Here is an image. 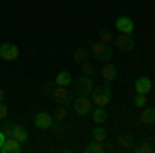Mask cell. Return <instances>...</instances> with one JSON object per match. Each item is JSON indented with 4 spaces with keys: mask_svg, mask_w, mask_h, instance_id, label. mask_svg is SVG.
<instances>
[{
    "mask_svg": "<svg viewBox=\"0 0 155 153\" xmlns=\"http://www.w3.org/2000/svg\"><path fill=\"white\" fill-rule=\"evenodd\" d=\"M91 56L97 60V62H110L112 56H114V46L112 44H104L97 39L95 44L91 46Z\"/></svg>",
    "mask_w": 155,
    "mask_h": 153,
    "instance_id": "obj_1",
    "label": "cell"
},
{
    "mask_svg": "<svg viewBox=\"0 0 155 153\" xmlns=\"http://www.w3.org/2000/svg\"><path fill=\"white\" fill-rule=\"evenodd\" d=\"M110 99H112V89H110V85H104V87H93V91H91V101L99 108H106L110 104Z\"/></svg>",
    "mask_w": 155,
    "mask_h": 153,
    "instance_id": "obj_2",
    "label": "cell"
},
{
    "mask_svg": "<svg viewBox=\"0 0 155 153\" xmlns=\"http://www.w3.org/2000/svg\"><path fill=\"white\" fill-rule=\"evenodd\" d=\"M114 44H116V48H118L120 52H132L134 50V37H132V33H118V35L114 37Z\"/></svg>",
    "mask_w": 155,
    "mask_h": 153,
    "instance_id": "obj_3",
    "label": "cell"
},
{
    "mask_svg": "<svg viewBox=\"0 0 155 153\" xmlns=\"http://www.w3.org/2000/svg\"><path fill=\"white\" fill-rule=\"evenodd\" d=\"M72 108H74V112H77L79 116H85V114H91V110H93V101H91L87 95H79V97L72 101Z\"/></svg>",
    "mask_w": 155,
    "mask_h": 153,
    "instance_id": "obj_4",
    "label": "cell"
},
{
    "mask_svg": "<svg viewBox=\"0 0 155 153\" xmlns=\"http://www.w3.org/2000/svg\"><path fill=\"white\" fill-rule=\"evenodd\" d=\"M52 97H54V101H56L58 106H68L72 101L71 91H68V87H64V85H56L54 91H52Z\"/></svg>",
    "mask_w": 155,
    "mask_h": 153,
    "instance_id": "obj_5",
    "label": "cell"
},
{
    "mask_svg": "<svg viewBox=\"0 0 155 153\" xmlns=\"http://www.w3.org/2000/svg\"><path fill=\"white\" fill-rule=\"evenodd\" d=\"M93 81H91V77H85V75H81L77 81H74V91H77V95H89L91 91H93Z\"/></svg>",
    "mask_w": 155,
    "mask_h": 153,
    "instance_id": "obj_6",
    "label": "cell"
},
{
    "mask_svg": "<svg viewBox=\"0 0 155 153\" xmlns=\"http://www.w3.org/2000/svg\"><path fill=\"white\" fill-rule=\"evenodd\" d=\"M0 58L2 60H17L19 58V48L11 44V42H4L0 44Z\"/></svg>",
    "mask_w": 155,
    "mask_h": 153,
    "instance_id": "obj_7",
    "label": "cell"
},
{
    "mask_svg": "<svg viewBox=\"0 0 155 153\" xmlns=\"http://www.w3.org/2000/svg\"><path fill=\"white\" fill-rule=\"evenodd\" d=\"M52 122H54V116H50L48 112H37L35 116H33V126L39 130H46L52 126Z\"/></svg>",
    "mask_w": 155,
    "mask_h": 153,
    "instance_id": "obj_8",
    "label": "cell"
},
{
    "mask_svg": "<svg viewBox=\"0 0 155 153\" xmlns=\"http://www.w3.org/2000/svg\"><path fill=\"white\" fill-rule=\"evenodd\" d=\"M99 75H101V79L110 85L112 81H116V77H118V68H116L114 64H110V62H104V68L99 71Z\"/></svg>",
    "mask_w": 155,
    "mask_h": 153,
    "instance_id": "obj_9",
    "label": "cell"
},
{
    "mask_svg": "<svg viewBox=\"0 0 155 153\" xmlns=\"http://www.w3.org/2000/svg\"><path fill=\"white\" fill-rule=\"evenodd\" d=\"M116 29H118V33H132L134 23H132L130 17H118L116 19Z\"/></svg>",
    "mask_w": 155,
    "mask_h": 153,
    "instance_id": "obj_10",
    "label": "cell"
},
{
    "mask_svg": "<svg viewBox=\"0 0 155 153\" xmlns=\"http://www.w3.org/2000/svg\"><path fill=\"white\" fill-rule=\"evenodd\" d=\"M151 89H153V83H151V79H149V77H139V79L134 81V91H137V93L147 95Z\"/></svg>",
    "mask_w": 155,
    "mask_h": 153,
    "instance_id": "obj_11",
    "label": "cell"
},
{
    "mask_svg": "<svg viewBox=\"0 0 155 153\" xmlns=\"http://www.w3.org/2000/svg\"><path fill=\"white\" fill-rule=\"evenodd\" d=\"M141 124H155V108H141L139 118H137Z\"/></svg>",
    "mask_w": 155,
    "mask_h": 153,
    "instance_id": "obj_12",
    "label": "cell"
},
{
    "mask_svg": "<svg viewBox=\"0 0 155 153\" xmlns=\"http://www.w3.org/2000/svg\"><path fill=\"white\" fill-rule=\"evenodd\" d=\"M0 151L2 153H19L21 151V143L17 141V139H12V137H8V139L4 141V145L0 147Z\"/></svg>",
    "mask_w": 155,
    "mask_h": 153,
    "instance_id": "obj_13",
    "label": "cell"
},
{
    "mask_svg": "<svg viewBox=\"0 0 155 153\" xmlns=\"http://www.w3.org/2000/svg\"><path fill=\"white\" fill-rule=\"evenodd\" d=\"M12 139H17L19 143H25L29 139V132L21 126V124H15V130H12Z\"/></svg>",
    "mask_w": 155,
    "mask_h": 153,
    "instance_id": "obj_14",
    "label": "cell"
},
{
    "mask_svg": "<svg viewBox=\"0 0 155 153\" xmlns=\"http://www.w3.org/2000/svg\"><path fill=\"white\" fill-rule=\"evenodd\" d=\"M91 116H93V122H95V124H104V122L107 120L106 110H104V108H99V106H97L95 110H91Z\"/></svg>",
    "mask_w": 155,
    "mask_h": 153,
    "instance_id": "obj_15",
    "label": "cell"
},
{
    "mask_svg": "<svg viewBox=\"0 0 155 153\" xmlns=\"http://www.w3.org/2000/svg\"><path fill=\"white\" fill-rule=\"evenodd\" d=\"M116 141H118V145L122 149H132V147H134V139H132L130 135H120Z\"/></svg>",
    "mask_w": 155,
    "mask_h": 153,
    "instance_id": "obj_16",
    "label": "cell"
},
{
    "mask_svg": "<svg viewBox=\"0 0 155 153\" xmlns=\"http://www.w3.org/2000/svg\"><path fill=\"white\" fill-rule=\"evenodd\" d=\"M71 75H68V72L66 71H62V72H58V75H56V79H54V85H64V87H68V85H71Z\"/></svg>",
    "mask_w": 155,
    "mask_h": 153,
    "instance_id": "obj_17",
    "label": "cell"
},
{
    "mask_svg": "<svg viewBox=\"0 0 155 153\" xmlns=\"http://www.w3.org/2000/svg\"><path fill=\"white\" fill-rule=\"evenodd\" d=\"M91 137H93V141L104 143V141H106V137H107V132H106V128H104L101 124H97L95 128H93V132H91Z\"/></svg>",
    "mask_w": 155,
    "mask_h": 153,
    "instance_id": "obj_18",
    "label": "cell"
},
{
    "mask_svg": "<svg viewBox=\"0 0 155 153\" xmlns=\"http://www.w3.org/2000/svg\"><path fill=\"white\" fill-rule=\"evenodd\" d=\"M81 75H85V77H93L95 75V68H93V64L89 60H83L81 62Z\"/></svg>",
    "mask_w": 155,
    "mask_h": 153,
    "instance_id": "obj_19",
    "label": "cell"
},
{
    "mask_svg": "<svg viewBox=\"0 0 155 153\" xmlns=\"http://www.w3.org/2000/svg\"><path fill=\"white\" fill-rule=\"evenodd\" d=\"M132 151H137V153H151V151H153V145H151L149 141H143V143H139V145H134Z\"/></svg>",
    "mask_w": 155,
    "mask_h": 153,
    "instance_id": "obj_20",
    "label": "cell"
},
{
    "mask_svg": "<svg viewBox=\"0 0 155 153\" xmlns=\"http://www.w3.org/2000/svg\"><path fill=\"white\" fill-rule=\"evenodd\" d=\"M66 118H68V108H66V106H58V108H56V112H54V120H62V122H66Z\"/></svg>",
    "mask_w": 155,
    "mask_h": 153,
    "instance_id": "obj_21",
    "label": "cell"
},
{
    "mask_svg": "<svg viewBox=\"0 0 155 153\" xmlns=\"http://www.w3.org/2000/svg\"><path fill=\"white\" fill-rule=\"evenodd\" d=\"M85 151H87V153H106L107 149H106V147H104L99 141H93L89 147H87V149H85Z\"/></svg>",
    "mask_w": 155,
    "mask_h": 153,
    "instance_id": "obj_22",
    "label": "cell"
},
{
    "mask_svg": "<svg viewBox=\"0 0 155 153\" xmlns=\"http://www.w3.org/2000/svg\"><path fill=\"white\" fill-rule=\"evenodd\" d=\"M132 106L139 108V110H141V108H145V106H147V95L137 93V95H134V99H132Z\"/></svg>",
    "mask_w": 155,
    "mask_h": 153,
    "instance_id": "obj_23",
    "label": "cell"
},
{
    "mask_svg": "<svg viewBox=\"0 0 155 153\" xmlns=\"http://www.w3.org/2000/svg\"><path fill=\"white\" fill-rule=\"evenodd\" d=\"M72 58H74V62H83V60H87V50L85 48H77L74 50V54H72Z\"/></svg>",
    "mask_w": 155,
    "mask_h": 153,
    "instance_id": "obj_24",
    "label": "cell"
},
{
    "mask_svg": "<svg viewBox=\"0 0 155 153\" xmlns=\"http://www.w3.org/2000/svg\"><path fill=\"white\" fill-rule=\"evenodd\" d=\"M0 130L4 132V137H6V139H8V137H12V130H15V122H4Z\"/></svg>",
    "mask_w": 155,
    "mask_h": 153,
    "instance_id": "obj_25",
    "label": "cell"
},
{
    "mask_svg": "<svg viewBox=\"0 0 155 153\" xmlns=\"http://www.w3.org/2000/svg\"><path fill=\"white\" fill-rule=\"evenodd\" d=\"M99 42H104V44H114V35H112L110 31L104 29V31L99 33Z\"/></svg>",
    "mask_w": 155,
    "mask_h": 153,
    "instance_id": "obj_26",
    "label": "cell"
},
{
    "mask_svg": "<svg viewBox=\"0 0 155 153\" xmlns=\"http://www.w3.org/2000/svg\"><path fill=\"white\" fill-rule=\"evenodd\" d=\"M54 87H56V85H54V81H52V83H46V85H44V93H46V95H52Z\"/></svg>",
    "mask_w": 155,
    "mask_h": 153,
    "instance_id": "obj_27",
    "label": "cell"
},
{
    "mask_svg": "<svg viewBox=\"0 0 155 153\" xmlns=\"http://www.w3.org/2000/svg\"><path fill=\"white\" fill-rule=\"evenodd\" d=\"M6 116H8V108H6L4 104H2V101H0V120H4Z\"/></svg>",
    "mask_w": 155,
    "mask_h": 153,
    "instance_id": "obj_28",
    "label": "cell"
},
{
    "mask_svg": "<svg viewBox=\"0 0 155 153\" xmlns=\"http://www.w3.org/2000/svg\"><path fill=\"white\" fill-rule=\"evenodd\" d=\"M4 141H6V137H4V132H2V130H0V147H2V145H4Z\"/></svg>",
    "mask_w": 155,
    "mask_h": 153,
    "instance_id": "obj_29",
    "label": "cell"
},
{
    "mask_svg": "<svg viewBox=\"0 0 155 153\" xmlns=\"http://www.w3.org/2000/svg\"><path fill=\"white\" fill-rule=\"evenodd\" d=\"M0 101H4V89H0Z\"/></svg>",
    "mask_w": 155,
    "mask_h": 153,
    "instance_id": "obj_30",
    "label": "cell"
}]
</instances>
